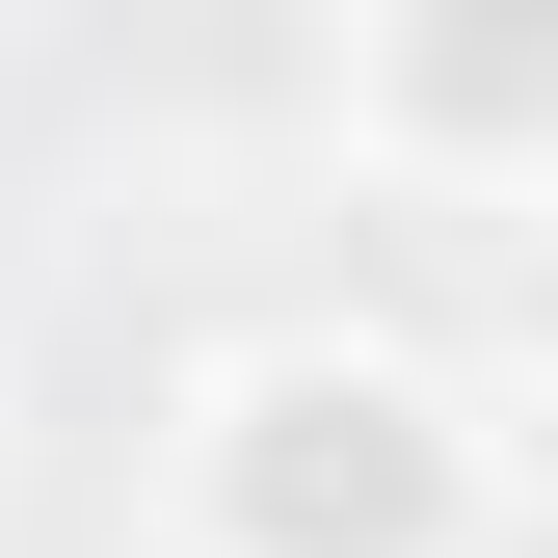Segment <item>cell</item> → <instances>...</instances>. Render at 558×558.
Listing matches in <instances>:
<instances>
[{"label":"cell","instance_id":"6da1fadb","mask_svg":"<svg viewBox=\"0 0 558 558\" xmlns=\"http://www.w3.org/2000/svg\"><path fill=\"white\" fill-rule=\"evenodd\" d=\"M506 426L373 319H266L160 399V558H478Z\"/></svg>","mask_w":558,"mask_h":558},{"label":"cell","instance_id":"7a4b0ae2","mask_svg":"<svg viewBox=\"0 0 558 558\" xmlns=\"http://www.w3.org/2000/svg\"><path fill=\"white\" fill-rule=\"evenodd\" d=\"M345 160L558 214V0H345Z\"/></svg>","mask_w":558,"mask_h":558},{"label":"cell","instance_id":"3957f363","mask_svg":"<svg viewBox=\"0 0 558 558\" xmlns=\"http://www.w3.org/2000/svg\"><path fill=\"white\" fill-rule=\"evenodd\" d=\"M506 345L558 373V214H506Z\"/></svg>","mask_w":558,"mask_h":558}]
</instances>
